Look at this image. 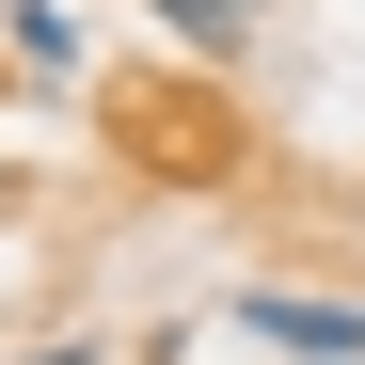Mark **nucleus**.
I'll list each match as a JSON object with an SVG mask.
<instances>
[{"label":"nucleus","mask_w":365,"mask_h":365,"mask_svg":"<svg viewBox=\"0 0 365 365\" xmlns=\"http://www.w3.org/2000/svg\"><path fill=\"white\" fill-rule=\"evenodd\" d=\"M255 349H302V365H365V302H302V286H255L238 302Z\"/></svg>","instance_id":"nucleus-1"},{"label":"nucleus","mask_w":365,"mask_h":365,"mask_svg":"<svg viewBox=\"0 0 365 365\" xmlns=\"http://www.w3.org/2000/svg\"><path fill=\"white\" fill-rule=\"evenodd\" d=\"M0 48H16V64H32V80H80V64H96V48H80V16H64V0H0Z\"/></svg>","instance_id":"nucleus-2"},{"label":"nucleus","mask_w":365,"mask_h":365,"mask_svg":"<svg viewBox=\"0 0 365 365\" xmlns=\"http://www.w3.org/2000/svg\"><path fill=\"white\" fill-rule=\"evenodd\" d=\"M143 16H175V32H238L255 0H143Z\"/></svg>","instance_id":"nucleus-3"},{"label":"nucleus","mask_w":365,"mask_h":365,"mask_svg":"<svg viewBox=\"0 0 365 365\" xmlns=\"http://www.w3.org/2000/svg\"><path fill=\"white\" fill-rule=\"evenodd\" d=\"M16 365H96V349H80V334H64V349H16Z\"/></svg>","instance_id":"nucleus-4"}]
</instances>
